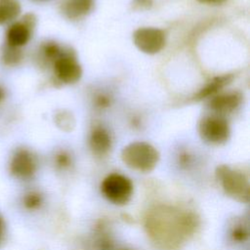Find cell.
Wrapping results in <instances>:
<instances>
[{
	"label": "cell",
	"mask_w": 250,
	"mask_h": 250,
	"mask_svg": "<svg viewBox=\"0 0 250 250\" xmlns=\"http://www.w3.org/2000/svg\"><path fill=\"white\" fill-rule=\"evenodd\" d=\"M231 75H224L213 78L205 87H203L196 95L195 100H202L208 97L214 96L220 89H222L225 85L229 83L231 80Z\"/></svg>",
	"instance_id": "cell-14"
},
{
	"label": "cell",
	"mask_w": 250,
	"mask_h": 250,
	"mask_svg": "<svg viewBox=\"0 0 250 250\" xmlns=\"http://www.w3.org/2000/svg\"><path fill=\"white\" fill-rule=\"evenodd\" d=\"M201 3H205V4H221L223 2H225L226 0H198Z\"/></svg>",
	"instance_id": "cell-23"
},
{
	"label": "cell",
	"mask_w": 250,
	"mask_h": 250,
	"mask_svg": "<svg viewBox=\"0 0 250 250\" xmlns=\"http://www.w3.org/2000/svg\"><path fill=\"white\" fill-rule=\"evenodd\" d=\"M90 146L92 151L97 155L107 153L111 146L109 133L101 126L94 128L90 136Z\"/></svg>",
	"instance_id": "cell-11"
},
{
	"label": "cell",
	"mask_w": 250,
	"mask_h": 250,
	"mask_svg": "<svg viewBox=\"0 0 250 250\" xmlns=\"http://www.w3.org/2000/svg\"><path fill=\"white\" fill-rule=\"evenodd\" d=\"M5 99H6V90L2 85H0V104L3 103Z\"/></svg>",
	"instance_id": "cell-24"
},
{
	"label": "cell",
	"mask_w": 250,
	"mask_h": 250,
	"mask_svg": "<svg viewBox=\"0 0 250 250\" xmlns=\"http://www.w3.org/2000/svg\"><path fill=\"white\" fill-rule=\"evenodd\" d=\"M96 104L99 107H106L110 104V98L104 94H100L96 97Z\"/></svg>",
	"instance_id": "cell-20"
},
{
	"label": "cell",
	"mask_w": 250,
	"mask_h": 250,
	"mask_svg": "<svg viewBox=\"0 0 250 250\" xmlns=\"http://www.w3.org/2000/svg\"><path fill=\"white\" fill-rule=\"evenodd\" d=\"M201 138L214 145L226 143L229 137V126L225 118L220 115H208L201 119L198 126Z\"/></svg>",
	"instance_id": "cell-7"
},
{
	"label": "cell",
	"mask_w": 250,
	"mask_h": 250,
	"mask_svg": "<svg viewBox=\"0 0 250 250\" xmlns=\"http://www.w3.org/2000/svg\"><path fill=\"white\" fill-rule=\"evenodd\" d=\"M38 161L36 155L26 147L17 148L9 161V171L19 180H29L37 171Z\"/></svg>",
	"instance_id": "cell-6"
},
{
	"label": "cell",
	"mask_w": 250,
	"mask_h": 250,
	"mask_svg": "<svg viewBox=\"0 0 250 250\" xmlns=\"http://www.w3.org/2000/svg\"><path fill=\"white\" fill-rule=\"evenodd\" d=\"M133 41L136 47L146 54H156L165 46V33L154 27H142L133 34Z\"/></svg>",
	"instance_id": "cell-8"
},
{
	"label": "cell",
	"mask_w": 250,
	"mask_h": 250,
	"mask_svg": "<svg viewBox=\"0 0 250 250\" xmlns=\"http://www.w3.org/2000/svg\"><path fill=\"white\" fill-rule=\"evenodd\" d=\"M145 227L151 241L161 250H177L195 232L194 213L169 205L155 206L146 217Z\"/></svg>",
	"instance_id": "cell-1"
},
{
	"label": "cell",
	"mask_w": 250,
	"mask_h": 250,
	"mask_svg": "<svg viewBox=\"0 0 250 250\" xmlns=\"http://www.w3.org/2000/svg\"><path fill=\"white\" fill-rule=\"evenodd\" d=\"M40 51L42 53V57L44 58V60H46L48 62H53L62 54L60 47L54 42H47V43L43 44Z\"/></svg>",
	"instance_id": "cell-18"
},
{
	"label": "cell",
	"mask_w": 250,
	"mask_h": 250,
	"mask_svg": "<svg viewBox=\"0 0 250 250\" xmlns=\"http://www.w3.org/2000/svg\"><path fill=\"white\" fill-rule=\"evenodd\" d=\"M38 1H43V0H38Z\"/></svg>",
	"instance_id": "cell-26"
},
{
	"label": "cell",
	"mask_w": 250,
	"mask_h": 250,
	"mask_svg": "<svg viewBox=\"0 0 250 250\" xmlns=\"http://www.w3.org/2000/svg\"><path fill=\"white\" fill-rule=\"evenodd\" d=\"M71 159L68 153L65 151H60L59 153L56 154L55 156V163L56 166L60 169H65L70 165Z\"/></svg>",
	"instance_id": "cell-19"
},
{
	"label": "cell",
	"mask_w": 250,
	"mask_h": 250,
	"mask_svg": "<svg viewBox=\"0 0 250 250\" xmlns=\"http://www.w3.org/2000/svg\"><path fill=\"white\" fill-rule=\"evenodd\" d=\"M35 22V16L28 13L10 23L5 32V44L16 48L26 45L32 36Z\"/></svg>",
	"instance_id": "cell-5"
},
{
	"label": "cell",
	"mask_w": 250,
	"mask_h": 250,
	"mask_svg": "<svg viewBox=\"0 0 250 250\" xmlns=\"http://www.w3.org/2000/svg\"><path fill=\"white\" fill-rule=\"evenodd\" d=\"M93 0H65L62 11L69 19H77L90 12Z\"/></svg>",
	"instance_id": "cell-13"
},
{
	"label": "cell",
	"mask_w": 250,
	"mask_h": 250,
	"mask_svg": "<svg viewBox=\"0 0 250 250\" xmlns=\"http://www.w3.org/2000/svg\"><path fill=\"white\" fill-rule=\"evenodd\" d=\"M43 202V197L37 190H29L24 193L22 197V205L27 210L38 209Z\"/></svg>",
	"instance_id": "cell-16"
},
{
	"label": "cell",
	"mask_w": 250,
	"mask_h": 250,
	"mask_svg": "<svg viewBox=\"0 0 250 250\" xmlns=\"http://www.w3.org/2000/svg\"><path fill=\"white\" fill-rule=\"evenodd\" d=\"M180 162L182 165H188L190 162V156L188 153H182L180 155Z\"/></svg>",
	"instance_id": "cell-22"
},
{
	"label": "cell",
	"mask_w": 250,
	"mask_h": 250,
	"mask_svg": "<svg viewBox=\"0 0 250 250\" xmlns=\"http://www.w3.org/2000/svg\"><path fill=\"white\" fill-rule=\"evenodd\" d=\"M152 4V0H134L133 6L135 9L138 10H144L150 8Z\"/></svg>",
	"instance_id": "cell-21"
},
{
	"label": "cell",
	"mask_w": 250,
	"mask_h": 250,
	"mask_svg": "<svg viewBox=\"0 0 250 250\" xmlns=\"http://www.w3.org/2000/svg\"><path fill=\"white\" fill-rule=\"evenodd\" d=\"M231 239L238 243L245 242L249 237V230L248 226L244 222H237L233 225L230 230Z\"/></svg>",
	"instance_id": "cell-17"
},
{
	"label": "cell",
	"mask_w": 250,
	"mask_h": 250,
	"mask_svg": "<svg viewBox=\"0 0 250 250\" xmlns=\"http://www.w3.org/2000/svg\"><path fill=\"white\" fill-rule=\"evenodd\" d=\"M216 178L229 197L242 203L249 201L250 184L243 172L228 165H220L216 169Z\"/></svg>",
	"instance_id": "cell-2"
},
{
	"label": "cell",
	"mask_w": 250,
	"mask_h": 250,
	"mask_svg": "<svg viewBox=\"0 0 250 250\" xmlns=\"http://www.w3.org/2000/svg\"><path fill=\"white\" fill-rule=\"evenodd\" d=\"M54 71L58 79L66 84L77 82L82 75L81 66L76 60L63 53L54 62Z\"/></svg>",
	"instance_id": "cell-9"
},
{
	"label": "cell",
	"mask_w": 250,
	"mask_h": 250,
	"mask_svg": "<svg viewBox=\"0 0 250 250\" xmlns=\"http://www.w3.org/2000/svg\"><path fill=\"white\" fill-rule=\"evenodd\" d=\"M101 190L104 196L111 203L124 205L131 199L133 184L126 176L112 173L103 180Z\"/></svg>",
	"instance_id": "cell-4"
},
{
	"label": "cell",
	"mask_w": 250,
	"mask_h": 250,
	"mask_svg": "<svg viewBox=\"0 0 250 250\" xmlns=\"http://www.w3.org/2000/svg\"><path fill=\"white\" fill-rule=\"evenodd\" d=\"M241 102L238 93H226L213 97L209 102V107L217 113H228L234 110Z\"/></svg>",
	"instance_id": "cell-10"
},
{
	"label": "cell",
	"mask_w": 250,
	"mask_h": 250,
	"mask_svg": "<svg viewBox=\"0 0 250 250\" xmlns=\"http://www.w3.org/2000/svg\"><path fill=\"white\" fill-rule=\"evenodd\" d=\"M121 158L133 170L149 172L156 166L159 160V153L148 143L135 142L129 144L122 149Z\"/></svg>",
	"instance_id": "cell-3"
},
{
	"label": "cell",
	"mask_w": 250,
	"mask_h": 250,
	"mask_svg": "<svg viewBox=\"0 0 250 250\" xmlns=\"http://www.w3.org/2000/svg\"><path fill=\"white\" fill-rule=\"evenodd\" d=\"M21 6L19 0H0V25L10 24L20 17Z\"/></svg>",
	"instance_id": "cell-12"
},
{
	"label": "cell",
	"mask_w": 250,
	"mask_h": 250,
	"mask_svg": "<svg viewBox=\"0 0 250 250\" xmlns=\"http://www.w3.org/2000/svg\"><path fill=\"white\" fill-rule=\"evenodd\" d=\"M3 232H4V225H3L2 219L0 218V242H1L2 237H3Z\"/></svg>",
	"instance_id": "cell-25"
},
{
	"label": "cell",
	"mask_w": 250,
	"mask_h": 250,
	"mask_svg": "<svg viewBox=\"0 0 250 250\" xmlns=\"http://www.w3.org/2000/svg\"><path fill=\"white\" fill-rule=\"evenodd\" d=\"M23 59V53L21 48H16L4 44L0 52V60L5 66L12 67L21 63Z\"/></svg>",
	"instance_id": "cell-15"
}]
</instances>
